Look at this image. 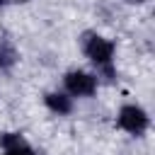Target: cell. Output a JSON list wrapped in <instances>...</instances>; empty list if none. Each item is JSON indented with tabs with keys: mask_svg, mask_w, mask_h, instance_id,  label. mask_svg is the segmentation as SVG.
Masks as SVG:
<instances>
[{
	"mask_svg": "<svg viewBox=\"0 0 155 155\" xmlns=\"http://www.w3.org/2000/svg\"><path fill=\"white\" fill-rule=\"evenodd\" d=\"M80 46H82V53L90 58V63L97 70L114 65V44L107 36H102L97 31H82L80 34Z\"/></svg>",
	"mask_w": 155,
	"mask_h": 155,
	"instance_id": "1",
	"label": "cell"
},
{
	"mask_svg": "<svg viewBox=\"0 0 155 155\" xmlns=\"http://www.w3.org/2000/svg\"><path fill=\"white\" fill-rule=\"evenodd\" d=\"M116 126L131 136H143L150 126V116L140 104H124L116 114Z\"/></svg>",
	"mask_w": 155,
	"mask_h": 155,
	"instance_id": "2",
	"label": "cell"
},
{
	"mask_svg": "<svg viewBox=\"0 0 155 155\" xmlns=\"http://www.w3.org/2000/svg\"><path fill=\"white\" fill-rule=\"evenodd\" d=\"M63 87H65V94H70V97H92L97 92L99 82L87 70H68L63 75Z\"/></svg>",
	"mask_w": 155,
	"mask_h": 155,
	"instance_id": "3",
	"label": "cell"
},
{
	"mask_svg": "<svg viewBox=\"0 0 155 155\" xmlns=\"http://www.w3.org/2000/svg\"><path fill=\"white\" fill-rule=\"evenodd\" d=\"M0 145H2V155H36L22 133H2Z\"/></svg>",
	"mask_w": 155,
	"mask_h": 155,
	"instance_id": "4",
	"label": "cell"
},
{
	"mask_svg": "<svg viewBox=\"0 0 155 155\" xmlns=\"http://www.w3.org/2000/svg\"><path fill=\"white\" fill-rule=\"evenodd\" d=\"M44 104L48 111L58 114V116H68L73 111V97L65 94V92H58V90H51L44 94Z\"/></svg>",
	"mask_w": 155,
	"mask_h": 155,
	"instance_id": "5",
	"label": "cell"
},
{
	"mask_svg": "<svg viewBox=\"0 0 155 155\" xmlns=\"http://www.w3.org/2000/svg\"><path fill=\"white\" fill-rule=\"evenodd\" d=\"M17 61H19V53H17L15 44L7 39H0V70H10Z\"/></svg>",
	"mask_w": 155,
	"mask_h": 155,
	"instance_id": "6",
	"label": "cell"
},
{
	"mask_svg": "<svg viewBox=\"0 0 155 155\" xmlns=\"http://www.w3.org/2000/svg\"><path fill=\"white\" fill-rule=\"evenodd\" d=\"M124 2H128V5H143L145 0H124Z\"/></svg>",
	"mask_w": 155,
	"mask_h": 155,
	"instance_id": "7",
	"label": "cell"
},
{
	"mask_svg": "<svg viewBox=\"0 0 155 155\" xmlns=\"http://www.w3.org/2000/svg\"><path fill=\"white\" fill-rule=\"evenodd\" d=\"M5 2H15V5H24V2H29V0H5Z\"/></svg>",
	"mask_w": 155,
	"mask_h": 155,
	"instance_id": "8",
	"label": "cell"
},
{
	"mask_svg": "<svg viewBox=\"0 0 155 155\" xmlns=\"http://www.w3.org/2000/svg\"><path fill=\"white\" fill-rule=\"evenodd\" d=\"M2 5H5V0H0V7H2Z\"/></svg>",
	"mask_w": 155,
	"mask_h": 155,
	"instance_id": "9",
	"label": "cell"
}]
</instances>
